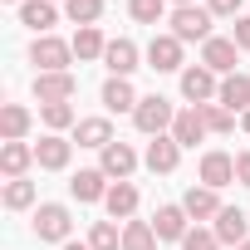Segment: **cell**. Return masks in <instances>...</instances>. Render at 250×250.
I'll return each instance as SVG.
<instances>
[{
	"mask_svg": "<svg viewBox=\"0 0 250 250\" xmlns=\"http://www.w3.org/2000/svg\"><path fill=\"white\" fill-rule=\"evenodd\" d=\"M133 123H138V133L162 138V128H172V123H177V113H172V103H167L162 93H147V98L133 108Z\"/></svg>",
	"mask_w": 250,
	"mask_h": 250,
	"instance_id": "cell-1",
	"label": "cell"
},
{
	"mask_svg": "<svg viewBox=\"0 0 250 250\" xmlns=\"http://www.w3.org/2000/svg\"><path fill=\"white\" fill-rule=\"evenodd\" d=\"M69 59H74V44H64L54 35H40L30 44V64H40V74H69Z\"/></svg>",
	"mask_w": 250,
	"mask_h": 250,
	"instance_id": "cell-2",
	"label": "cell"
},
{
	"mask_svg": "<svg viewBox=\"0 0 250 250\" xmlns=\"http://www.w3.org/2000/svg\"><path fill=\"white\" fill-rule=\"evenodd\" d=\"M172 35L187 44V40H211V10L206 5H177L172 10Z\"/></svg>",
	"mask_w": 250,
	"mask_h": 250,
	"instance_id": "cell-3",
	"label": "cell"
},
{
	"mask_svg": "<svg viewBox=\"0 0 250 250\" xmlns=\"http://www.w3.org/2000/svg\"><path fill=\"white\" fill-rule=\"evenodd\" d=\"M69 206H59V201H44L40 211H35V235L40 240H69Z\"/></svg>",
	"mask_w": 250,
	"mask_h": 250,
	"instance_id": "cell-4",
	"label": "cell"
},
{
	"mask_svg": "<svg viewBox=\"0 0 250 250\" xmlns=\"http://www.w3.org/2000/svg\"><path fill=\"white\" fill-rule=\"evenodd\" d=\"M147 64H152L157 74L182 69V40H177V35H152V44H147Z\"/></svg>",
	"mask_w": 250,
	"mask_h": 250,
	"instance_id": "cell-5",
	"label": "cell"
},
{
	"mask_svg": "<svg viewBox=\"0 0 250 250\" xmlns=\"http://www.w3.org/2000/svg\"><path fill=\"white\" fill-rule=\"evenodd\" d=\"M79 93V79L74 74H40L35 79V98L40 103H69Z\"/></svg>",
	"mask_w": 250,
	"mask_h": 250,
	"instance_id": "cell-6",
	"label": "cell"
},
{
	"mask_svg": "<svg viewBox=\"0 0 250 250\" xmlns=\"http://www.w3.org/2000/svg\"><path fill=\"white\" fill-rule=\"evenodd\" d=\"M230 182H235V157H226V152H206V157H201V187L221 191V187H230Z\"/></svg>",
	"mask_w": 250,
	"mask_h": 250,
	"instance_id": "cell-7",
	"label": "cell"
},
{
	"mask_svg": "<svg viewBox=\"0 0 250 250\" xmlns=\"http://www.w3.org/2000/svg\"><path fill=\"white\" fill-rule=\"evenodd\" d=\"M206 133H211V128H206L201 108H182V113H177V123H172V138H177V147H196Z\"/></svg>",
	"mask_w": 250,
	"mask_h": 250,
	"instance_id": "cell-8",
	"label": "cell"
},
{
	"mask_svg": "<svg viewBox=\"0 0 250 250\" xmlns=\"http://www.w3.org/2000/svg\"><path fill=\"white\" fill-rule=\"evenodd\" d=\"M235 40H206L201 44V64L211 69V74H235Z\"/></svg>",
	"mask_w": 250,
	"mask_h": 250,
	"instance_id": "cell-9",
	"label": "cell"
},
{
	"mask_svg": "<svg viewBox=\"0 0 250 250\" xmlns=\"http://www.w3.org/2000/svg\"><path fill=\"white\" fill-rule=\"evenodd\" d=\"M182 93L191 98V108H201V103H206L211 93H221V88H216V74L201 64V69H187V74H182Z\"/></svg>",
	"mask_w": 250,
	"mask_h": 250,
	"instance_id": "cell-10",
	"label": "cell"
},
{
	"mask_svg": "<svg viewBox=\"0 0 250 250\" xmlns=\"http://www.w3.org/2000/svg\"><path fill=\"white\" fill-rule=\"evenodd\" d=\"M69 152H74V147H69L59 133H49V138H40V143H35V162H40L44 172H59V167H69Z\"/></svg>",
	"mask_w": 250,
	"mask_h": 250,
	"instance_id": "cell-11",
	"label": "cell"
},
{
	"mask_svg": "<svg viewBox=\"0 0 250 250\" xmlns=\"http://www.w3.org/2000/svg\"><path fill=\"white\" fill-rule=\"evenodd\" d=\"M216 240H221V245H245V240H250L240 206H221V216H216Z\"/></svg>",
	"mask_w": 250,
	"mask_h": 250,
	"instance_id": "cell-12",
	"label": "cell"
},
{
	"mask_svg": "<svg viewBox=\"0 0 250 250\" xmlns=\"http://www.w3.org/2000/svg\"><path fill=\"white\" fill-rule=\"evenodd\" d=\"M103 64L113 69V79H128V74L138 69V44H133V40H113V44L103 49Z\"/></svg>",
	"mask_w": 250,
	"mask_h": 250,
	"instance_id": "cell-13",
	"label": "cell"
},
{
	"mask_svg": "<svg viewBox=\"0 0 250 250\" xmlns=\"http://www.w3.org/2000/svg\"><path fill=\"white\" fill-rule=\"evenodd\" d=\"M133 167H138V152H133L128 143H108V147H103V172H108V177L128 182V177H133Z\"/></svg>",
	"mask_w": 250,
	"mask_h": 250,
	"instance_id": "cell-14",
	"label": "cell"
},
{
	"mask_svg": "<svg viewBox=\"0 0 250 250\" xmlns=\"http://www.w3.org/2000/svg\"><path fill=\"white\" fill-rule=\"evenodd\" d=\"M103 182H108V172H103V167H83V172L69 182V191H74L79 201H103V196H108V187H103Z\"/></svg>",
	"mask_w": 250,
	"mask_h": 250,
	"instance_id": "cell-15",
	"label": "cell"
},
{
	"mask_svg": "<svg viewBox=\"0 0 250 250\" xmlns=\"http://www.w3.org/2000/svg\"><path fill=\"white\" fill-rule=\"evenodd\" d=\"M152 230H157V240H182L187 235V206H157Z\"/></svg>",
	"mask_w": 250,
	"mask_h": 250,
	"instance_id": "cell-16",
	"label": "cell"
},
{
	"mask_svg": "<svg viewBox=\"0 0 250 250\" xmlns=\"http://www.w3.org/2000/svg\"><path fill=\"white\" fill-rule=\"evenodd\" d=\"M221 108H230V113H250V79L245 74H226V83H221Z\"/></svg>",
	"mask_w": 250,
	"mask_h": 250,
	"instance_id": "cell-17",
	"label": "cell"
},
{
	"mask_svg": "<svg viewBox=\"0 0 250 250\" xmlns=\"http://www.w3.org/2000/svg\"><path fill=\"white\" fill-rule=\"evenodd\" d=\"M103 206H108V216H113V221H128V216L138 211V187H133V182H118V187H108Z\"/></svg>",
	"mask_w": 250,
	"mask_h": 250,
	"instance_id": "cell-18",
	"label": "cell"
},
{
	"mask_svg": "<svg viewBox=\"0 0 250 250\" xmlns=\"http://www.w3.org/2000/svg\"><path fill=\"white\" fill-rule=\"evenodd\" d=\"M177 157H182L177 138H152V143H147V167H152V172H172Z\"/></svg>",
	"mask_w": 250,
	"mask_h": 250,
	"instance_id": "cell-19",
	"label": "cell"
},
{
	"mask_svg": "<svg viewBox=\"0 0 250 250\" xmlns=\"http://www.w3.org/2000/svg\"><path fill=\"white\" fill-rule=\"evenodd\" d=\"M182 206H187V216H196V221L221 216V201H216V191H211V187H191V191L182 196Z\"/></svg>",
	"mask_w": 250,
	"mask_h": 250,
	"instance_id": "cell-20",
	"label": "cell"
},
{
	"mask_svg": "<svg viewBox=\"0 0 250 250\" xmlns=\"http://www.w3.org/2000/svg\"><path fill=\"white\" fill-rule=\"evenodd\" d=\"M103 103H108L113 113H128V108H138L143 98L133 93V83H128V79H108V83H103Z\"/></svg>",
	"mask_w": 250,
	"mask_h": 250,
	"instance_id": "cell-21",
	"label": "cell"
},
{
	"mask_svg": "<svg viewBox=\"0 0 250 250\" xmlns=\"http://www.w3.org/2000/svg\"><path fill=\"white\" fill-rule=\"evenodd\" d=\"M0 133H5V143H20L30 133V113L20 103H5V108H0Z\"/></svg>",
	"mask_w": 250,
	"mask_h": 250,
	"instance_id": "cell-22",
	"label": "cell"
},
{
	"mask_svg": "<svg viewBox=\"0 0 250 250\" xmlns=\"http://www.w3.org/2000/svg\"><path fill=\"white\" fill-rule=\"evenodd\" d=\"M113 143V128H108V118H83L79 123V147H108Z\"/></svg>",
	"mask_w": 250,
	"mask_h": 250,
	"instance_id": "cell-23",
	"label": "cell"
},
{
	"mask_svg": "<svg viewBox=\"0 0 250 250\" xmlns=\"http://www.w3.org/2000/svg\"><path fill=\"white\" fill-rule=\"evenodd\" d=\"M30 162H35V147H25V143H5V147H0V167H5L10 182H15Z\"/></svg>",
	"mask_w": 250,
	"mask_h": 250,
	"instance_id": "cell-24",
	"label": "cell"
},
{
	"mask_svg": "<svg viewBox=\"0 0 250 250\" xmlns=\"http://www.w3.org/2000/svg\"><path fill=\"white\" fill-rule=\"evenodd\" d=\"M152 245H157L152 221H128L123 226V250H152Z\"/></svg>",
	"mask_w": 250,
	"mask_h": 250,
	"instance_id": "cell-25",
	"label": "cell"
},
{
	"mask_svg": "<svg viewBox=\"0 0 250 250\" xmlns=\"http://www.w3.org/2000/svg\"><path fill=\"white\" fill-rule=\"evenodd\" d=\"M20 20H25L30 30L44 35V30L54 25V5H49V0H25V5H20Z\"/></svg>",
	"mask_w": 250,
	"mask_h": 250,
	"instance_id": "cell-26",
	"label": "cell"
},
{
	"mask_svg": "<svg viewBox=\"0 0 250 250\" xmlns=\"http://www.w3.org/2000/svg\"><path fill=\"white\" fill-rule=\"evenodd\" d=\"M103 49H108V44H103V35H98L93 25H83V30L74 35V54H79V59H98Z\"/></svg>",
	"mask_w": 250,
	"mask_h": 250,
	"instance_id": "cell-27",
	"label": "cell"
},
{
	"mask_svg": "<svg viewBox=\"0 0 250 250\" xmlns=\"http://www.w3.org/2000/svg\"><path fill=\"white\" fill-rule=\"evenodd\" d=\"M88 245H93V250H123V235H118V226H113V221H93Z\"/></svg>",
	"mask_w": 250,
	"mask_h": 250,
	"instance_id": "cell-28",
	"label": "cell"
},
{
	"mask_svg": "<svg viewBox=\"0 0 250 250\" xmlns=\"http://www.w3.org/2000/svg\"><path fill=\"white\" fill-rule=\"evenodd\" d=\"M64 10H69V20L83 30V25H93V20L103 15V0H64Z\"/></svg>",
	"mask_w": 250,
	"mask_h": 250,
	"instance_id": "cell-29",
	"label": "cell"
},
{
	"mask_svg": "<svg viewBox=\"0 0 250 250\" xmlns=\"http://www.w3.org/2000/svg\"><path fill=\"white\" fill-rule=\"evenodd\" d=\"M201 118H206V128H211V133H230V128H235V113L221 108V103H201Z\"/></svg>",
	"mask_w": 250,
	"mask_h": 250,
	"instance_id": "cell-30",
	"label": "cell"
},
{
	"mask_svg": "<svg viewBox=\"0 0 250 250\" xmlns=\"http://www.w3.org/2000/svg\"><path fill=\"white\" fill-rule=\"evenodd\" d=\"M30 201H35V182H25V177H15V182L5 187V206H10V211H25Z\"/></svg>",
	"mask_w": 250,
	"mask_h": 250,
	"instance_id": "cell-31",
	"label": "cell"
},
{
	"mask_svg": "<svg viewBox=\"0 0 250 250\" xmlns=\"http://www.w3.org/2000/svg\"><path fill=\"white\" fill-rule=\"evenodd\" d=\"M162 5H167V0H128V15L138 25H157L162 20Z\"/></svg>",
	"mask_w": 250,
	"mask_h": 250,
	"instance_id": "cell-32",
	"label": "cell"
},
{
	"mask_svg": "<svg viewBox=\"0 0 250 250\" xmlns=\"http://www.w3.org/2000/svg\"><path fill=\"white\" fill-rule=\"evenodd\" d=\"M182 250H221V240H216V230H201L196 226V230L182 235Z\"/></svg>",
	"mask_w": 250,
	"mask_h": 250,
	"instance_id": "cell-33",
	"label": "cell"
},
{
	"mask_svg": "<svg viewBox=\"0 0 250 250\" xmlns=\"http://www.w3.org/2000/svg\"><path fill=\"white\" fill-rule=\"evenodd\" d=\"M40 113H44V123H49L54 133H59V128H69V123H74V108H69V103H44Z\"/></svg>",
	"mask_w": 250,
	"mask_h": 250,
	"instance_id": "cell-34",
	"label": "cell"
},
{
	"mask_svg": "<svg viewBox=\"0 0 250 250\" xmlns=\"http://www.w3.org/2000/svg\"><path fill=\"white\" fill-rule=\"evenodd\" d=\"M206 10H211V15H235L240 0H206Z\"/></svg>",
	"mask_w": 250,
	"mask_h": 250,
	"instance_id": "cell-35",
	"label": "cell"
},
{
	"mask_svg": "<svg viewBox=\"0 0 250 250\" xmlns=\"http://www.w3.org/2000/svg\"><path fill=\"white\" fill-rule=\"evenodd\" d=\"M235 182H240V187H250V152H240V157H235Z\"/></svg>",
	"mask_w": 250,
	"mask_h": 250,
	"instance_id": "cell-36",
	"label": "cell"
},
{
	"mask_svg": "<svg viewBox=\"0 0 250 250\" xmlns=\"http://www.w3.org/2000/svg\"><path fill=\"white\" fill-rule=\"evenodd\" d=\"M230 40H235L240 49H250V20H235V30H230Z\"/></svg>",
	"mask_w": 250,
	"mask_h": 250,
	"instance_id": "cell-37",
	"label": "cell"
},
{
	"mask_svg": "<svg viewBox=\"0 0 250 250\" xmlns=\"http://www.w3.org/2000/svg\"><path fill=\"white\" fill-rule=\"evenodd\" d=\"M64 250H93V245H79V240H64Z\"/></svg>",
	"mask_w": 250,
	"mask_h": 250,
	"instance_id": "cell-38",
	"label": "cell"
},
{
	"mask_svg": "<svg viewBox=\"0 0 250 250\" xmlns=\"http://www.w3.org/2000/svg\"><path fill=\"white\" fill-rule=\"evenodd\" d=\"M245 133H250V113H245Z\"/></svg>",
	"mask_w": 250,
	"mask_h": 250,
	"instance_id": "cell-39",
	"label": "cell"
},
{
	"mask_svg": "<svg viewBox=\"0 0 250 250\" xmlns=\"http://www.w3.org/2000/svg\"><path fill=\"white\" fill-rule=\"evenodd\" d=\"M235 250H250V240H245V245H235Z\"/></svg>",
	"mask_w": 250,
	"mask_h": 250,
	"instance_id": "cell-40",
	"label": "cell"
},
{
	"mask_svg": "<svg viewBox=\"0 0 250 250\" xmlns=\"http://www.w3.org/2000/svg\"><path fill=\"white\" fill-rule=\"evenodd\" d=\"M177 5H191V0H177Z\"/></svg>",
	"mask_w": 250,
	"mask_h": 250,
	"instance_id": "cell-41",
	"label": "cell"
}]
</instances>
